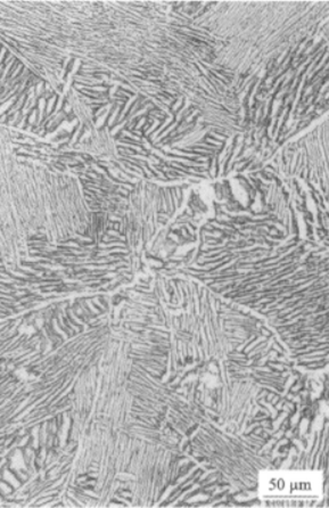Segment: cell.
<instances>
[{"mask_svg": "<svg viewBox=\"0 0 329 508\" xmlns=\"http://www.w3.org/2000/svg\"><path fill=\"white\" fill-rule=\"evenodd\" d=\"M41 373L32 367L21 366L12 372V377L20 383H32L40 379Z\"/></svg>", "mask_w": 329, "mask_h": 508, "instance_id": "obj_1", "label": "cell"}, {"mask_svg": "<svg viewBox=\"0 0 329 508\" xmlns=\"http://www.w3.org/2000/svg\"><path fill=\"white\" fill-rule=\"evenodd\" d=\"M9 466L12 469L15 470H22L25 469L26 464L23 453L21 450H15L12 452V455L9 456Z\"/></svg>", "mask_w": 329, "mask_h": 508, "instance_id": "obj_2", "label": "cell"}]
</instances>
